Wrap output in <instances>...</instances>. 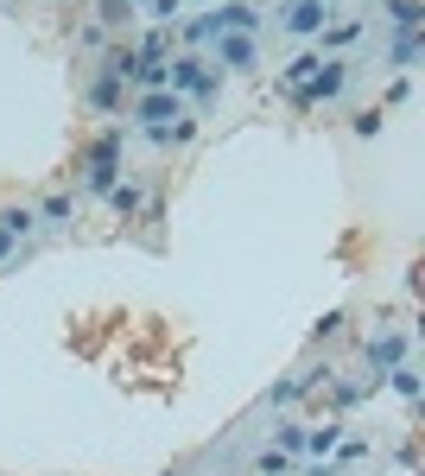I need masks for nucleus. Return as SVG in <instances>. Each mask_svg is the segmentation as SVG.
I'll use <instances>...</instances> for the list:
<instances>
[{"mask_svg": "<svg viewBox=\"0 0 425 476\" xmlns=\"http://www.w3.org/2000/svg\"><path fill=\"white\" fill-rule=\"evenodd\" d=\"M356 133H362V140H369V133H381V108H362V115H356Z\"/></svg>", "mask_w": 425, "mask_h": 476, "instance_id": "nucleus-20", "label": "nucleus"}, {"mask_svg": "<svg viewBox=\"0 0 425 476\" xmlns=\"http://www.w3.org/2000/svg\"><path fill=\"white\" fill-rule=\"evenodd\" d=\"M387 13H394V26H419V0H387Z\"/></svg>", "mask_w": 425, "mask_h": 476, "instance_id": "nucleus-17", "label": "nucleus"}, {"mask_svg": "<svg viewBox=\"0 0 425 476\" xmlns=\"http://www.w3.org/2000/svg\"><path fill=\"white\" fill-rule=\"evenodd\" d=\"M217 71H254V38L248 32H217Z\"/></svg>", "mask_w": 425, "mask_h": 476, "instance_id": "nucleus-4", "label": "nucleus"}, {"mask_svg": "<svg viewBox=\"0 0 425 476\" xmlns=\"http://www.w3.org/2000/svg\"><path fill=\"white\" fill-rule=\"evenodd\" d=\"M260 476H293V463H286V451H260Z\"/></svg>", "mask_w": 425, "mask_h": 476, "instance_id": "nucleus-18", "label": "nucleus"}, {"mask_svg": "<svg viewBox=\"0 0 425 476\" xmlns=\"http://www.w3.org/2000/svg\"><path fill=\"white\" fill-rule=\"evenodd\" d=\"M32 229H38V217H32V210H20V203H13V210H0V260H7V254H13V242H20V235H32Z\"/></svg>", "mask_w": 425, "mask_h": 476, "instance_id": "nucleus-6", "label": "nucleus"}, {"mask_svg": "<svg viewBox=\"0 0 425 476\" xmlns=\"http://www.w3.org/2000/svg\"><path fill=\"white\" fill-rule=\"evenodd\" d=\"M394 64L406 71V64H419V26H400V38H394Z\"/></svg>", "mask_w": 425, "mask_h": 476, "instance_id": "nucleus-14", "label": "nucleus"}, {"mask_svg": "<svg viewBox=\"0 0 425 476\" xmlns=\"http://www.w3.org/2000/svg\"><path fill=\"white\" fill-rule=\"evenodd\" d=\"M166 89L209 102V96H217V77H209V64H197V57H172V64H166Z\"/></svg>", "mask_w": 425, "mask_h": 476, "instance_id": "nucleus-1", "label": "nucleus"}, {"mask_svg": "<svg viewBox=\"0 0 425 476\" xmlns=\"http://www.w3.org/2000/svg\"><path fill=\"white\" fill-rule=\"evenodd\" d=\"M286 32H324V7L318 0H299V7L286 13Z\"/></svg>", "mask_w": 425, "mask_h": 476, "instance_id": "nucleus-10", "label": "nucleus"}, {"mask_svg": "<svg viewBox=\"0 0 425 476\" xmlns=\"http://www.w3.org/2000/svg\"><path fill=\"white\" fill-rule=\"evenodd\" d=\"M127 7H133V0H127Z\"/></svg>", "mask_w": 425, "mask_h": 476, "instance_id": "nucleus-22", "label": "nucleus"}, {"mask_svg": "<svg viewBox=\"0 0 425 476\" xmlns=\"http://www.w3.org/2000/svg\"><path fill=\"white\" fill-rule=\"evenodd\" d=\"M305 445V426H279V451H299Z\"/></svg>", "mask_w": 425, "mask_h": 476, "instance_id": "nucleus-21", "label": "nucleus"}, {"mask_svg": "<svg viewBox=\"0 0 425 476\" xmlns=\"http://www.w3.org/2000/svg\"><path fill=\"white\" fill-rule=\"evenodd\" d=\"M343 89H349V71H343V64H324V57H318V71L305 77V89H299L293 102H299V108H311V102H336Z\"/></svg>", "mask_w": 425, "mask_h": 476, "instance_id": "nucleus-3", "label": "nucleus"}, {"mask_svg": "<svg viewBox=\"0 0 425 476\" xmlns=\"http://www.w3.org/2000/svg\"><path fill=\"white\" fill-rule=\"evenodd\" d=\"M356 32H362V26H356V20H336V26H330V32H324V45H349V38H356Z\"/></svg>", "mask_w": 425, "mask_h": 476, "instance_id": "nucleus-19", "label": "nucleus"}, {"mask_svg": "<svg viewBox=\"0 0 425 476\" xmlns=\"http://www.w3.org/2000/svg\"><path fill=\"white\" fill-rule=\"evenodd\" d=\"M209 13H217V32H248V38H254V26H260V13L242 7V0H229V7H209Z\"/></svg>", "mask_w": 425, "mask_h": 476, "instance_id": "nucleus-8", "label": "nucleus"}, {"mask_svg": "<svg viewBox=\"0 0 425 476\" xmlns=\"http://www.w3.org/2000/svg\"><path fill=\"white\" fill-rule=\"evenodd\" d=\"M133 115L159 127V121H184V102H178L172 89H147V96H140V102H133Z\"/></svg>", "mask_w": 425, "mask_h": 476, "instance_id": "nucleus-5", "label": "nucleus"}, {"mask_svg": "<svg viewBox=\"0 0 425 476\" xmlns=\"http://www.w3.org/2000/svg\"><path fill=\"white\" fill-rule=\"evenodd\" d=\"M115 172H121V127H108L102 140L89 147V159H83V184H89V191H108Z\"/></svg>", "mask_w": 425, "mask_h": 476, "instance_id": "nucleus-2", "label": "nucleus"}, {"mask_svg": "<svg viewBox=\"0 0 425 476\" xmlns=\"http://www.w3.org/2000/svg\"><path fill=\"white\" fill-rule=\"evenodd\" d=\"M184 38H191V45L217 38V13H197V20H184Z\"/></svg>", "mask_w": 425, "mask_h": 476, "instance_id": "nucleus-15", "label": "nucleus"}, {"mask_svg": "<svg viewBox=\"0 0 425 476\" xmlns=\"http://www.w3.org/2000/svg\"><path fill=\"white\" fill-rule=\"evenodd\" d=\"M102 197H108V210H115V217H140V210H147V191H140V184H121V178H115Z\"/></svg>", "mask_w": 425, "mask_h": 476, "instance_id": "nucleus-9", "label": "nucleus"}, {"mask_svg": "<svg viewBox=\"0 0 425 476\" xmlns=\"http://www.w3.org/2000/svg\"><path fill=\"white\" fill-rule=\"evenodd\" d=\"M305 445H311V451H318V463H324V457H330V451L343 445V426H336V420H324L318 432H305Z\"/></svg>", "mask_w": 425, "mask_h": 476, "instance_id": "nucleus-13", "label": "nucleus"}, {"mask_svg": "<svg viewBox=\"0 0 425 476\" xmlns=\"http://www.w3.org/2000/svg\"><path fill=\"white\" fill-rule=\"evenodd\" d=\"M89 108H96V115H115V108H121V83H115V77H96V83H89Z\"/></svg>", "mask_w": 425, "mask_h": 476, "instance_id": "nucleus-11", "label": "nucleus"}, {"mask_svg": "<svg viewBox=\"0 0 425 476\" xmlns=\"http://www.w3.org/2000/svg\"><path fill=\"white\" fill-rule=\"evenodd\" d=\"M387 381H394V394H406V400H419V375L400 362V369H387Z\"/></svg>", "mask_w": 425, "mask_h": 476, "instance_id": "nucleus-16", "label": "nucleus"}, {"mask_svg": "<svg viewBox=\"0 0 425 476\" xmlns=\"http://www.w3.org/2000/svg\"><path fill=\"white\" fill-rule=\"evenodd\" d=\"M70 217H77V197H64V191H57V197H45V210H38V223H51V229H64Z\"/></svg>", "mask_w": 425, "mask_h": 476, "instance_id": "nucleus-12", "label": "nucleus"}, {"mask_svg": "<svg viewBox=\"0 0 425 476\" xmlns=\"http://www.w3.org/2000/svg\"><path fill=\"white\" fill-rule=\"evenodd\" d=\"M400 356H406V330H381V336H369V362H375V369H400Z\"/></svg>", "mask_w": 425, "mask_h": 476, "instance_id": "nucleus-7", "label": "nucleus"}]
</instances>
